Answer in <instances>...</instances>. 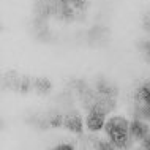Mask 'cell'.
Instances as JSON below:
<instances>
[{
  "label": "cell",
  "instance_id": "52a82bcc",
  "mask_svg": "<svg viewBox=\"0 0 150 150\" xmlns=\"http://www.w3.org/2000/svg\"><path fill=\"white\" fill-rule=\"evenodd\" d=\"M21 78H22V76L18 74L16 71L5 73V74H3V79H2L3 87L10 88V90H16V92H18L19 90V84H21Z\"/></svg>",
  "mask_w": 150,
  "mask_h": 150
},
{
  "label": "cell",
  "instance_id": "3957f363",
  "mask_svg": "<svg viewBox=\"0 0 150 150\" xmlns=\"http://www.w3.org/2000/svg\"><path fill=\"white\" fill-rule=\"evenodd\" d=\"M63 127L67 128L70 133H74V134H82L84 133L82 117H81L76 111H71V112H68V114H65Z\"/></svg>",
  "mask_w": 150,
  "mask_h": 150
},
{
  "label": "cell",
  "instance_id": "5b68a950",
  "mask_svg": "<svg viewBox=\"0 0 150 150\" xmlns=\"http://www.w3.org/2000/svg\"><path fill=\"white\" fill-rule=\"evenodd\" d=\"M109 38V30L103 25H96L88 32V41L92 46H103Z\"/></svg>",
  "mask_w": 150,
  "mask_h": 150
},
{
  "label": "cell",
  "instance_id": "7a4b0ae2",
  "mask_svg": "<svg viewBox=\"0 0 150 150\" xmlns=\"http://www.w3.org/2000/svg\"><path fill=\"white\" fill-rule=\"evenodd\" d=\"M106 112L101 111L100 108L93 106L92 109H88V114H87V120H86V125H87V129L90 133H98L100 129H104V123H106Z\"/></svg>",
  "mask_w": 150,
  "mask_h": 150
},
{
  "label": "cell",
  "instance_id": "7c38bea8",
  "mask_svg": "<svg viewBox=\"0 0 150 150\" xmlns=\"http://www.w3.org/2000/svg\"><path fill=\"white\" fill-rule=\"evenodd\" d=\"M73 149H74L73 144H59V145H55V150H73Z\"/></svg>",
  "mask_w": 150,
  "mask_h": 150
},
{
  "label": "cell",
  "instance_id": "9c48e42d",
  "mask_svg": "<svg viewBox=\"0 0 150 150\" xmlns=\"http://www.w3.org/2000/svg\"><path fill=\"white\" fill-rule=\"evenodd\" d=\"M46 119L49 122V127L52 128H60L63 127V120H65V115L62 114V111H59V109H52L46 114Z\"/></svg>",
  "mask_w": 150,
  "mask_h": 150
},
{
  "label": "cell",
  "instance_id": "8992f818",
  "mask_svg": "<svg viewBox=\"0 0 150 150\" xmlns=\"http://www.w3.org/2000/svg\"><path fill=\"white\" fill-rule=\"evenodd\" d=\"M95 90L100 93V95L104 96H112V98H117L119 95V88H117L114 84H111L106 79H98L95 84Z\"/></svg>",
  "mask_w": 150,
  "mask_h": 150
},
{
  "label": "cell",
  "instance_id": "277c9868",
  "mask_svg": "<svg viewBox=\"0 0 150 150\" xmlns=\"http://www.w3.org/2000/svg\"><path fill=\"white\" fill-rule=\"evenodd\" d=\"M150 133L149 122L141 120V119H133L129 122V134L134 141H141L142 137H145Z\"/></svg>",
  "mask_w": 150,
  "mask_h": 150
},
{
  "label": "cell",
  "instance_id": "6da1fadb",
  "mask_svg": "<svg viewBox=\"0 0 150 150\" xmlns=\"http://www.w3.org/2000/svg\"><path fill=\"white\" fill-rule=\"evenodd\" d=\"M104 133L117 149H129L134 144V139L129 134V122L123 115H114L108 119L104 123Z\"/></svg>",
  "mask_w": 150,
  "mask_h": 150
},
{
  "label": "cell",
  "instance_id": "30bf717a",
  "mask_svg": "<svg viewBox=\"0 0 150 150\" xmlns=\"http://www.w3.org/2000/svg\"><path fill=\"white\" fill-rule=\"evenodd\" d=\"M30 90H33V78H30V76H22L18 92L22 93V95H25V93H29Z\"/></svg>",
  "mask_w": 150,
  "mask_h": 150
},
{
  "label": "cell",
  "instance_id": "8fae6325",
  "mask_svg": "<svg viewBox=\"0 0 150 150\" xmlns=\"http://www.w3.org/2000/svg\"><path fill=\"white\" fill-rule=\"evenodd\" d=\"M141 149H145V150H150V133L145 137L141 139Z\"/></svg>",
  "mask_w": 150,
  "mask_h": 150
},
{
  "label": "cell",
  "instance_id": "ba28073f",
  "mask_svg": "<svg viewBox=\"0 0 150 150\" xmlns=\"http://www.w3.org/2000/svg\"><path fill=\"white\" fill-rule=\"evenodd\" d=\"M33 90L38 93V95H49L52 90V82L47 78H33Z\"/></svg>",
  "mask_w": 150,
  "mask_h": 150
}]
</instances>
